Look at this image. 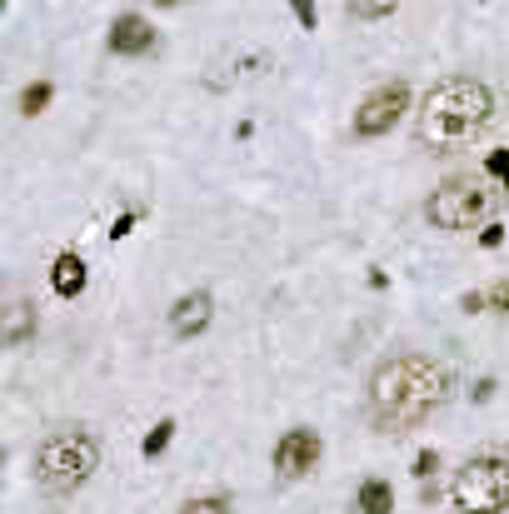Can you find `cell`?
<instances>
[{
    "label": "cell",
    "mask_w": 509,
    "mask_h": 514,
    "mask_svg": "<svg viewBox=\"0 0 509 514\" xmlns=\"http://www.w3.org/2000/svg\"><path fill=\"white\" fill-rule=\"evenodd\" d=\"M210 315H215V300H210L205 290H190V295H180V300L170 305V330H175L180 340H195V335L210 330Z\"/></svg>",
    "instance_id": "cell-8"
},
{
    "label": "cell",
    "mask_w": 509,
    "mask_h": 514,
    "mask_svg": "<svg viewBox=\"0 0 509 514\" xmlns=\"http://www.w3.org/2000/svg\"><path fill=\"white\" fill-rule=\"evenodd\" d=\"M405 110H410V85H385V90H375V95L360 100V110H355V135H360V140H375V135H385L390 125H400Z\"/></svg>",
    "instance_id": "cell-6"
},
{
    "label": "cell",
    "mask_w": 509,
    "mask_h": 514,
    "mask_svg": "<svg viewBox=\"0 0 509 514\" xmlns=\"http://www.w3.org/2000/svg\"><path fill=\"white\" fill-rule=\"evenodd\" d=\"M85 280H90V270H85V260L80 255H55V265H50V290L60 295V300H75L80 290H85Z\"/></svg>",
    "instance_id": "cell-10"
},
{
    "label": "cell",
    "mask_w": 509,
    "mask_h": 514,
    "mask_svg": "<svg viewBox=\"0 0 509 514\" xmlns=\"http://www.w3.org/2000/svg\"><path fill=\"white\" fill-rule=\"evenodd\" d=\"M425 215H430L435 230H485V220L495 215L490 185L480 175H450L430 190Z\"/></svg>",
    "instance_id": "cell-5"
},
{
    "label": "cell",
    "mask_w": 509,
    "mask_h": 514,
    "mask_svg": "<svg viewBox=\"0 0 509 514\" xmlns=\"http://www.w3.org/2000/svg\"><path fill=\"white\" fill-rule=\"evenodd\" d=\"M495 115V95L485 80L475 75H450L440 80L430 95H425V110H420V135L430 150H450V145H465L475 140Z\"/></svg>",
    "instance_id": "cell-2"
},
{
    "label": "cell",
    "mask_w": 509,
    "mask_h": 514,
    "mask_svg": "<svg viewBox=\"0 0 509 514\" xmlns=\"http://www.w3.org/2000/svg\"><path fill=\"white\" fill-rule=\"evenodd\" d=\"M320 465V435L315 430H285L280 445H275V475L280 480H305L310 470Z\"/></svg>",
    "instance_id": "cell-7"
},
{
    "label": "cell",
    "mask_w": 509,
    "mask_h": 514,
    "mask_svg": "<svg viewBox=\"0 0 509 514\" xmlns=\"http://www.w3.org/2000/svg\"><path fill=\"white\" fill-rule=\"evenodd\" d=\"M150 5H160V10H170V5H180V0H150Z\"/></svg>",
    "instance_id": "cell-24"
},
{
    "label": "cell",
    "mask_w": 509,
    "mask_h": 514,
    "mask_svg": "<svg viewBox=\"0 0 509 514\" xmlns=\"http://www.w3.org/2000/svg\"><path fill=\"white\" fill-rule=\"evenodd\" d=\"M170 440H175V420H160V425L145 435V445H140V450H145V460H160Z\"/></svg>",
    "instance_id": "cell-14"
},
{
    "label": "cell",
    "mask_w": 509,
    "mask_h": 514,
    "mask_svg": "<svg viewBox=\"0 0 509 514\" xmlns=\"http://www.w3.org/2000/svg\"><path fill=\"white\" fill-rule=\"evenodd\" d=\"M30 470H35V485H40V490L70 495V490H80V485L100 470V440H95L90 430H80V425H65V430H55V435L40 440Z\"/></svg>",
    "instance_id": "cell-3"
},
{
    "label": "cell",
    "mask_w": 509,
    "mask_h": 514,
    "mask_svg": "<svg viewBox=\"0 0 509 514\" xmlns=\"http://www.w3.org/2000/svg\"><path fill=\"white\" fill-rule=\"evenodd\" d=\"M155 25L145 20V15H115V25H110V50L115 55H145V50H155Z\"/></svg>",
    "instance_id": "cell-9"
},
{
    "label": "cell",
    "mask_w": 509,
    "mask_h": 514,
    "mask_svg": "<svg viewBox=\"0 0 509 514\" xmlns=\"http://www.w3.org/2000/svg\"><path fill=\"white\" fill-rule=\"evenodd\" d=\"M450 500L460 514H505L509 510V455L485 450L455 470Z\"/></svg>",
    "instance_id": "cell-4"
},
{
    "label": "cell",
    "mask_w": 509,
    "mask_h": 514,
    "mask_svg": "<svg viewBox=\"0 0 509 514\" xmlns=\"http://www.w3.org/2000/svg\"><path fill=\"white\" fill-rule=\"evenodd\" d=\"M490 395H495V380H480V385H475V400H480V405H485V400H490Z\"/></svg>",
    "instance_id": "cell-23"
},
{
    "label": "cell",
    "mask_w": 509,
    "mask_h": 514,
    "mask_svg": "<svg viewBox=\"0 0 509 514\" xmlns=\"http://www.w3.org/2000/svg\"><path fill=\"white\" fill-rule=\"evenodd\" d=\"M50 95H55V90H50L45 80H30V85L20 90V115H40V110L50 105Z\"/></svg>",
    "instance_id": "cell-12"
},
{
    "label": "cell",
    "mask_w": 509,
    "mask_h": 514,
    "mask_svg": "<svg viewBox=\"0 0 509 514\" xmlns=\"http://www.w3.org/2000/svg\"><path fill=\"white\" fill-rule=\"evenodd\" d=\"M135 220H140V215H120V220L110 225V240H125V235L135 230Z\"/></svg>",
    "instance_id": "cell-21"
},
{
    "label": "cell",
    "mask_w": 509,
    "mask_h": 514,
    "mask_svg": "<svg viewBox=\"0 0 509 514\" xmlns=\"http://www.w3.org/2000/svg\"><path fill=\"white\" fill-rule=\"evenodd\" d=\"M180 514H230V500H225V495H200V500H190Z\"/></svg>",
    "instance_id": "cell-16"
},
{
    "label": "cell",
    "mask_w": 509,
    "mask_h": 514,
    "mask_svg": "<svg viewBox=\"0 0 509 514\" xmlns=\"http://www.w3.org/2000/svg\"><path fill=\"white\" fill-rule=\"evenodd\" d=\"M350 5V15H360V20H385L400 0H345Z\"/></svg>",
    "instance_id": "cell-15"
},
{
    "label": "cell",
    "mask_w": 509,
    "mask_h": 514,
    "mask_svg": "<svg viewBox=\"0 0 509 514\" xmlns=\"http://www.w3.org/2000/svg\"><path fill=\"white\" fill-rule=\"evenodd\" d=\"M485 305H490V310H509V280L505 285H495V290L485 295Z\"/></svg>",
    "instance_id": "cell-20"
},
{
    "label": "cell",
    "mask_w": 509,
    "mask_h": 514,
    "mask_svg": "<svg viewBox=\"0 0 509 514\" xmlns=\"http://www.w3.org/2000/svg\"><path fill=\"white\" fill-rule=\"evenodd\" d=\"M435 470H440V455H435V450H425V455L415 460V475L425 480V475H435Z\"/></svg>",
    "instance_id": "cell-19"
},
{
    "label": "cell",
    "mask_w": 509,
    "mask_h": 514,
    "mask_svg": "<svg viewBox=\"0 0 509 514\" xmlns=\"http://www.w3.org/2000/svg\"><path fill=\"white\" fill-rule=\"evenodd\" d=\"M395 510V490L390 480H365L360 495H355V514H390Z\"/></svg>",
    "instance_id": "cell-11"
},
{
    "label": "cell",
    "mask_w": 509,
    "mask_h": 514,
    "mask_svg": "<svg viewBox=\"0 0 509 514\" xmlns=\"http://www.w3.org/2000/svg\"><path fill=\"white\" fill-rule=\"evenodd\" d=\"M25 335H30V305L5 310V345H20Z\"/></svg>",
    "instance_id": "cell-13"
},
{
    "label": "cell",
    "mask_w": 509,
    "mask_h": 514,
    "mask_svg": "<svg viewBox=\"0 0 509 514\" xmlns=\"http://www.w3.org/2000/svg\"><path fill=\"white\" fill-rule=\"evenodd\" d=\"M485 170L505 180V200H509V150H490V165H485Z\"/></svg>",
    "instance_id": "cell-17"
},
{
    "label": "cell",
    "mask_w": 509,
    "mask_h": 514,
    "mask_svg": "<svg viewBox=\"0 0 509 514\" xmlns=\"http://www.w3.org/2000/svg\"><path fill=\"white\" fill-rule=\"evenodd\" d=\"M480 240H485V245H500V240H505V225H495V220H490V225L480 230Z\"/></svg>",
    "instance_id": "cell-22"
},
{
    "label": "cell",
    "mask_w": 509,
    "mask_h": 514,
    "mask_svg": "<svg viewBox=\"0 0 509 514\" xmlns=\"http://www.w3.org/2000/svg\"><path fill=\"white\" fill-rule=\"evenodd\" d=\"M290 5H295V20H300L305 30H315V20H320V15H315V0H290Z\"/></svg>",
    "instance_id": "cell-18"
},
{
    "label": "cell",
    "mask_w": 509,
    "mask_h": 514,
    "mask_svg": "<svg viewBox=\"0 0 509 514\" xmlns=\"http://www.w3.org/2000/svg\"><path fill=\"white\" fill-rule=\"evenodd\" d=\"M450 400V370L430 355H390L370 375V420L385 435L420 430Z\"/></svg>",
    "instance_id": "cell-1"
}]
</instances>
